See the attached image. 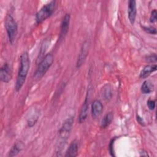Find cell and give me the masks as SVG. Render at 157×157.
<instances>
[{
    "mask_svg": "<svg viewBox=\"0 0 157 157\" xmlns=\"http://www.w3.org/2000/svg\"><path fill=\"white\" fill-rule=\"evenodd\" d=\"M88 111H89V96H88V92L78 115V121L79 123H82L86 120L88 115Z\"/></svg>",
    "mask_w": 157,
    "mask_h": 157,
    "instance_id": "cell-8",
    "label": "cell"
},
{
    "mask_svg": "<svg viewBox=\"0 0 157 157\" xmlns=\"http://www.w3.org/2000/svg\"><path fill=\"white\" fill-rule=\"evenodd\" d=\"M38 120V116H36V117H33L31 118H29L28 120V125L29 127H33L36 123V121Z\"/></svg>",
    "mask_w": 157,
    "mask_h": 157,
    "instance_id": "cell-22",
    "label": "cell"
},
{
    "mask_svg": "<svg viewBox=\"0 0 157 157\" xmlns=\"http://www.w3.org/2000/svg\"><path fill=\"white\" fill-rule=\"evenodd\" d=\"M90 43L88 40H85L82 44V47L80 48V52L77 57V62H76V67L77 69H79L84 63L88 56L89 50H90Z\"/></svg>",
    "mask_w": 157,
    "mask_h": 157,
    "instance_id": "cell-6",
    "label": "cell"
},
{
    "mask_svg": "<svg viewBox=\"0 0 157 157\" xmlns=\"http://www.w3.org/2000/svg\"><path fill=\"white\" fill-rule=\"evenodd\" d=\"M139 153H140V156H148V153L144 150H140L139 151Z\"/></svg>",
    "mask_w": 157,
    "mask_h": 157,
    "instance_id": "cell-26",
    "label": "cell"
},
{
    "mask_svg": "<svg viewBox=\"0 0 157 157\" xmlns=\"http://www.w3.org/2000/svg\"><path fill=\"white\" fill-rule=\"evenodd\" d=\"M153 85L149 81L145 80L141 86V91L144 94H150L153 91Z\"/></svg>",
    "mask_w": 157,
    "mask_h": 157,
    "instance_id": "cell-16",
    "label": "cell"
},
{
    "mask_svg": "<svg viewBox=\"0 0 157 157\" xmlns=\"http://www.w3.org/2000/svg\"><path fill=\"white\" fill-rule=\"evenodd\" d=\"M103 110V105L102 102L98 99L94 100L91 104V115L93 118H98L99 117Z\"/></svg>",
    "mask_w": 157,
    "mask_h": 157,
    "instance_id": "cell-11",
    "label": "cell"
},
{
    "mask_svg": "<svg viewBox=\"0 0 157 157\" xmlns=\"http://www.w3.org/2000/svg\"><path fill=\"white\" fill-rule=\"evenodd\" d=\"M71 16L69 13H66L61 21V26H60V33H59V39H62L64 38L66 34L68 33L69 28Z\"/></svg>",
    "mask_w": 157,
    "mask_h": 157,
    "instance_id": "cell-9",
    "label": "cell"
},
{
    "mask_svg": "<svg viewBox=\"0 0 157 157\" xmlns=\"http://www.w3.org/2000/svg\"><path fill=\"white\" fill-rule=\"evenodd\" d=\"M4 26L7 32L9 41L13 45L17 35L18 25L14 18L10 14L6 15L4 20Z\"/></svg>",
    "mask_w": 157,
    "mask_h": 157,
    "instance_id": "cell-4",
    "label": "cell"
},
{
    "mask_svg": "<svg viewBox=\"0 0 157 157\" xmlns=\"http://www.w3.org/2000/svg\"><path fill=\"white\" fill-rule=\"evenodd\" d=\"M113 118V115L112 113V112H110L107 113L104 117H103V118L102 119V121L101 122V125L100 127L102 129H105L107 127H108L112 123V120Z\"/></svg>",
    "mask_w": 157,
    "mask_h": 157,
    "instance_id": "cell-15",
    "label": "cell"
},
{
    "mask_svg": "<svg viewBox=\"0 0 157 157\" xmlns=\"http://www.w3.org/2000/svg\"><path fill=\"white\" fill-rule=\"evenodd\" d=\"M30 67V60L29 54L27 52H23L20 57V66L15 85L17 92L20 91L25 83L26 77Z\"/></svg>",
    "mask_w": 157,
    "mask_h": 157,
    "instance_id": "cell-1",
    "label": "cell"
},
{
    "mask_svg": "<svg viewBox=\"0 0 157 157\" xmlns=\"http://www.w3.org/2000/svg\"><path fill=\"white\" fill-rule=\"evenodd\" d=\"M74 124V118L69 117L66 119L64 123H63L61 127L60 128L58 132H59V137L60 138L61 142L60 145H64V143L69 137L70 133L72 131V127Z\"/></svg>",
    "mask_w": 157,
    "mask_h": 157,
    "instance_id": "cell-5",
    "label": "cell"
},
{
    "mask_svg": "<svg viewBox=\"0 0 157 157\" xmlns=\"http://www.w3.org/2000/svg\"><path fill=\"white\" fill-rule=\"evenodd\" d=\"M145 60L146 61L148 62V63H155L157 60V57H156V54H151L150 55L147 56L145 58Z\"/></svg>",
    "mask_w": 157,
    "mask_h": 157,
    "instance_id": "cell-21",
    "label": "cell"
},
{
    "mask_svg": "<svg viewBox=\"0 0 157 157\" xmlns=\"http://www.w3.org/2000/svg\"><path fill=\"white\" fill-rule=\"evenodd\" d=\"M157 66L156 64L147 65L145 66L140 71L139 74V77L141 78H145L148 77L152 72H155L156 70Z\"/></svg>",
    "mask_w": 157,
    "mask_h": 157,
    "instance_id": "cell-14",
    "label": "cell"
},
{
    "mask_svg": "<svg viewBox=\"0 0 157 157\" xmlns=\"http://www.w3.org/2000/svg\"><path fill=\"white\" fill-rule=\"evenodd\" d=\"M143 30L145 31L147 33L155 35L156 34V29L155 28L152 26H142Z\"/></svg>",
    "mask_w": 157,
    "mask_h": 157,
    "instance_id": "cell-19",
    "label": "cell"
},
{
    "mask_svg": "<svg viewBox=\"0 0 157 157\" xmlns=\"http://www.w3.org/2000/svg\"><path fill=\"white\" fill-rule=\"evenodd\" d=\"M54 61L53 55L48 53L45 55L43 59L39 63L36 71L34 73L33 78L35 80H40L50 69Z\"/></svg>",
    "mask_w": 157,
    "mask_h": 157,
    "instance_id": "cell-2",
    "label": "cell"
},
{
    "mask_svg": "<svg viewBox=\"0 0 157 157\" xmlns=\"http://www.w3.org/2000/svg\"><path fill=\"white\" fill-rule=\"evenodd\" d=\"M12 77V70L8 63H5L0 70V79L4 83H9Z\"/></svg>",
    "mask_w": 157,
    "mask_h": 157,
    "instance_id": "cell-7",
    "label": "cell"
},
{
    "mask_svg": "<svg viewBox=\"0 0 157 157\" xmlns=\"http://www.w3.org/2000/svg\"><path fill=\"white\" fill-rule=\"evenodd\" d=\"M24 147V144L21 141H17L14 143V144L11 147L10 150H9L7 156L9 157H13L18 155L20 151L23 150Z\"/></svg>",
    "mask_w": 157,
    "mask_h": 157,
    "instance_id": "cell-13",
    "label": "cell"
},
{
    "mask_svg": "<svg viewBox=\"0 0 157 157\" xmlns=\"http://www.w3.org/2000/svg\"><path fill=\"white\" fill-rule=\"evenodd\" d=\"M137 15V8H136V1L130 0L128 1V17L130 23L133 25L136 21Z\"/></svg>",
    "mask_w": 157,
    "mask_h": 157,
    "instance_id": "cell-10",
    "label": "cell"
},
{
    "mask_svg": "<svg viewBox=\"0 0 157 157\" xmlns=\"http://www.w3.org/2000/svg\"><path fill=\"white\" fill-rule=\"evenodd\" d=\"M115 140V139H112V140L110 141V142L109 144V152H110L111 156H115V155H114V150H113V144H114Z\"/></svg>",
    "mask_w": 157,
    "mask_h": 157,
    "instance_id": "cell-24",
    "label": "cell"
},
{
    "mask_svg": "<svg viewBox=\"0 0 157 157\" xmlns=\"http://www.w3.org/2000/svg\"><path fill=\"white\" fill-rule=\"evenodd\" d=\"M157 20V12L156 9H153L151 12L150 17V21L151 23H154Z\"/></svg>",
    "mask_w": 157,
    "mask_h": 157,
    "instance_id": "cell-20",
    "label": "cell"
},
{
    "mask_svg": "<svg viewBox=\"0 0 157 157\" xmlns=\"http://www.w3.org/2000/svg\"><path fill=\"white\" fill-rule=\"evenodd\" d=\"M56 6V2L55 1H50L44 5L36 14L35 20L36 23L40 24L50 17L55 12Z\"/></svg>",
    "mask_w": 157,
    "mask_h": 157,
    "instance_id": "cell-3",
    "label": "cell"
},
{
    "mask_svg": "<svg viewBox=\"0 0 157 157\" xmlns=\"http://www.w3.org/2000/svg\"><path fill=\"white\" fill-rule=\"evenodd\" d=\"M136 120H137V122H138L140 124H141L142 126H144V125H145V123H144V121L143 118H142L141 117H140L139 115H137V117H136Z\"/></svg>",
    "mask_w": 157,
    "mask_h": 157,
    "instance_id": "cell-25",
    "label": "cell"
},
{
    "mask_svg": "<svg viewBox=\"0 0 157 157\" xmlns=\"http://www.w3.org/2000/svg\"><path fill=\"white\" fill-rule=\"evenodd\" d=\"M48 42L47 40H45L44 42V43L42 44L41 48H40V53H39V56L37 58V61H39V63L43 59V58L45 56H44L45 50H47V47H48Z\"/></svg>",
    "mask_w": 157,
    "mask_h": 157,
    "instance_id": "cell-17",
    "label": "cell"
},
{
    "mask_svg": "<svg viewBox=\"0 0 157 157\" xmlns=\"http://www.w3.org/2000/svg\"><path fill=\"white\" fill-rule=\"evenodd\" d=\"M104 96L105 98V99L107 101H110L112 98V91L110 89V87L109 86H106L104 88Z\"/></svg>",
    "mask_w": 157,
    "mask_h": 157,
    "instance_id": "cell-18",
    "label": "cell"
},
{
    "mask_svg": "<svg viewBox=\"0 0 157 157\" xmlns=\"http://www.w3.org/2000/svg\"><path fill=\"white\" fill-rule=\"evenodd\" d=\"M78 142L77 140H74L70 144L64 156L66 157H75L78 155Z\"/></svg>",
    "mask_w": 157,
    "mask_h": 157,
    "instance_id": "cell-12",
    "label": "cell"
},
{
    "mask_svg": "<svg viewBox=\"0 0 157 157\" xmlns=\"http://www.w3.org/2000/svg\"><path fill=\"white\" fill-rule=\"evenodd\" d=\"M147 106L149 109V110H153L155 109V101L154 100H152V99H148L147 102Z\"/></svg>",
    "mask_w": 157,
    "mask_h": 157,
    "instance_id": "cell-23",
    "label": "cell"
}]
</instances>
